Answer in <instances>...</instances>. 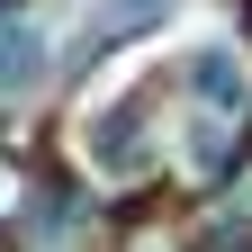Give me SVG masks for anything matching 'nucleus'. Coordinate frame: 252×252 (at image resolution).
I'll return each mask as SVG.
<instances>
[{"label":"nucleus","instance_id":"obj_1","mask_svg":"<svg viewBox=\"0 0 252 252\" xmlns=\"http://www.w3.org/2000/svg\"><path fill=\"white\" fill-rule=\"evenodd\" d=\"M36 81H45L36 27H0V90H36Z\"/></svg>","mask_w":252,"mask_h":252},{"label":"nucleus","instance_id":"obj_3","mask_svg":"<svg viewBox=\"0 0 252 252\" xmlns=\"http://www.w3.org/2000/svg\"><path fill=\"white\" fill-rule=\"evenodd\" d=\"M198 90H207V99H243V72H234V63L207 45V54H198Z\"/></svg>","mask_w":252,"mask_h":252},{"label":"nucleus","instance_id":"obj_2","mask_svg":"<svg viewBox=\"0 0 252 252\" xmlns=\"http://www.w3.org/2000/svg\"><path fill=\"white\" fill-rule=\"evenodd\" d=\"M162 9H171V0H99V9H90V36H126V27H144Z\"/></svg>","mask_w":252,"mask_h":252}]
</instances>
